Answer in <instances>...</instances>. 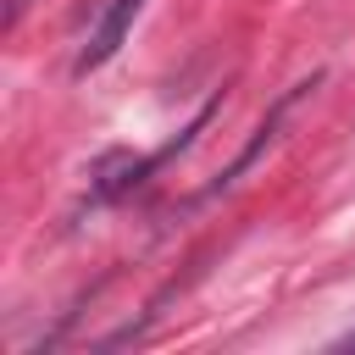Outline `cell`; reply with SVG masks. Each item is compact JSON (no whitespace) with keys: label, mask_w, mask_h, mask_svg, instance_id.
<instances>
[{"label":"cell","mask_w":355,"mask_h":355,"mask_svg":"<svg viewBox=\"0 0 355 355\" xmlns=\"http://www.w3.org/2000/svg\"><path fill=\"white\" fill-rule=\"evenodd\" d=\"M316 83H322V72H311V78H300V83H288V89H283V94L272 100V111L261 116V128L250 133V144H244V150H239V155H233V161H227V166H222V172H216V178H211V183H205V189H200V194H194L189 205H205V200H216V194H227V189H233V183H239V178H244V172H250L255 161H261V150H266V144H272V139L283 133V122L294 116V105H300V100H305V94L316 89Z\"/></svg>","instance_id":"obj_1"},{"label":"cell","mask_w":355,"mask_h":355,"mask_svg":"<svg viewBox=\"0 0 355 355\" xmlns=\"http://www.w3.org/2000/svg\"><path fill=\"white\" fill-rule=\"evenodd\" d=\"M139 11H144V0H111L105 11H100V22L89 28V39H83V50H78V61H72V72L83 78V72H94V67H105L122 44H128V33H133V22H139Z\"/></svg>","instance_id":"obj_2"},{"label":"cell","mask_w":355,"mask_h":355,"mask_svg":"<svg viewBox=\"0 0 355 355\" xmlns=\"http://www.w3.org/2000/svg\"><path fill=\"white\" fill-rule=\"evenodd\" d=\"M338 349H355V333H344V338H338Z\"/></svg>","instance_id":"obj_3"}]
</instances>
